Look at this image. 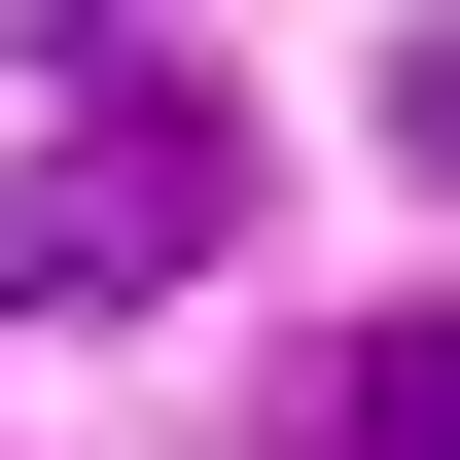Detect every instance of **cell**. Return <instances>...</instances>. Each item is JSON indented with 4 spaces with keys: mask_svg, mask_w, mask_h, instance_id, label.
Here are the masks:
<instances>
[{
    "mask_svg": "<svg viewBox=\"0 0 460 460\" xmlns=\"http://www.w3.org/2000/svg\"><path fill=\"white\" fill-rule=\"evenodd\" d=\"M319 460H460V319H354L319 354Z\"/></svg>",
    "mask_w": 460,
    "mask_h": 460,
    "instance_id": "2",
    "label": "cell"
},
{
    "mask_svg": "<svg viewBox=\"0 0 460 460\" xmlns=\"http://www.w3.org/2000/svg\"><path fill=\"white\" fill-rule=\"evenodd\" d=\"M213 213H248V107L213 71H107L36 142V213H0V284H213Z\"/></svg>",
    "mask_w": 460,
    "mask_h": 460,
    "instance_id": "1",
    "label": "cell"
}]
</instances>
